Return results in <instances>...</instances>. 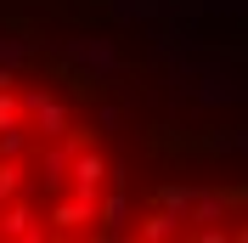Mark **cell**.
Masks as SVG:
<instances>
[{"label":"cell","mask_w":248,"mask_h":243,"mask_svg":"<svg viewBox=\"0 0 248 243\" xmlns=\"http://www.w3.org/2000/svg\"><path fill=\"white\" fill-rule=\"evenodd\" d=\"M130 170L74 68L0 57V243L119 238Z\"/></svg>","instance_id":"obj_1"},{"label":"cell","mask_w":248,"mask_h":243,"mask_svg":"<svg viewBox=\"0 0 248 243\" xmlns=\"http://www.w3.org/2000/svg\"><path fill=\"white\" fill-rule=\"evenodd\" d=\"M119 238L130 243H248V175L243 181H164L124 204Z\"/></svg>","instance_id":"obj_2"}]
</instances>
